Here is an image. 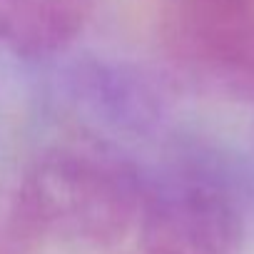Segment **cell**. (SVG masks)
<instances>
[{
  "mask_svg": "<svg viewBox=\"0 0 254 254\" xmlns=\"http://www.w3.org/2000/svg\"><path fill=\"white\" fill-rule=\"evenodd\" d=\"M254 209V162L204 137L175 140L145 172L140 209L147 254H239Z\"/></svg>",
  "mask_w": 254,
  "mask_h": 254,
  "instance_id": "obj_1",
  "label": "cell"
},
{
  "mask_svg": "<svg viewBox=\"0 0 254 254\" xmlns=\"http://www.w3.org/2000/svg\"><path fill=\"white\" fill-rule=\"evenodd\" d=\"M18 194L38 239L110 247L140 222L145 172L127 150L77 137L40 152Z\"/></svg>",
  "mask_w": 254,
  "mask_h": 254,
  "instance_id": "obj_2",
  "label": "cell"
},
{
  "mask_svg": "<svg viewBox=\"0 0 254 254\" xmlns=\"http://www.w3.org/2000/svg\"><path fill=\"white\" fill-rule=\"evenodd\" d=\"M53 102L82 140L122 150L160 137L170 120V97L152 72L105 55L65 63L53 80Z\"/></svg>",
  "mask_w": 254,
  "mask_h": 254,
  "instance_id": "obj_3",
  "label": "cell"
},
{
  "mask_svg": "<svg viewBox=\"0 0 254 254\" xmlns=\"http://www.w3.org/2000/svg\"><path fill=\"white\" fill-rule=\"evenodd\" d=\"M165 43L185 80L254 105V13L204 28L165 25Z\"/></svg>",
  "mask_w": 254,
  "mask_h": 254,
  "instance_id": "obj_4",
  "label": "cell"
},
{
  "mask_svg": "<svg viewBox=\"0 0 254 254\" xmlns=\"http://www.w3.org/2000/svg\"><path fill=\"white\" fill-rule=\"evenodd\" d=\"M95 0H0V43L23 60L65 55L85 33Z\"/></svg>",
  "mask_w": 254,
  "mask_h": 254,
  "instance_id": "obj_5",
  "label": "cell"
},
{
  "mask_svg": "<svg viewBox=\"0 0 254 254\" xmlns=\"http://www.w3.org/2000/svg\"><path fill=\"white\" fill-rule=\"evenodd\" d=\"M254 13V0H167L165 25L204 28Z\"/></svg>",
  "mask_w": 254,
  "mask_h": 254,
  "instance_id": "obj_6",
  "label": "cell"
},
{
  "mask_svg": "<svg viewBox=\"0 0 254 254\" xmlns=\"http://www.w3.org/2000/svg\"><path fill=\"white\" fill-rule=\"evenodd\" d=\"M38 242L18 190L0 187V254H30Z\"/></svg>",
  "mask_w": 254,
  "mask_h": 254,
  "instance_id": "obj_7",
  "label": "cell"
},
{
  "mask_svg": "<svg viewBox=\"0 0 254 254\" xmlns=\"http://www.w3.org/2000/svg\"><path fill=\"white\" fill-rule=\"evenodd\" d=\"M140 254H147V252H140Z\"/></svg>",
  "mask_w": 254,
  "mask_h": 254,
  "instance_id": "obj_8",
  "label": "cell"
}]
</instances>
